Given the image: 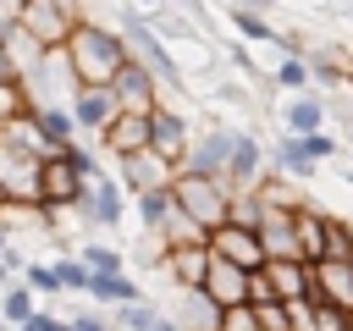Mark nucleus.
<instances>
[{
  "instance_id": "f257e3e1",
  "label": "nucleus",
  "mask_w": 353,
  "mask_h": 331,
  "mask_svg": "<svg viewBox=\"0 0 353 331\" xmlns=\"http://www.w3.org/2000/svg\"><path fill=\"white\" fill-rule=\"evenodd\" d=\"M66 55H72V66H77V88H110L116 72L132 61L127 33L110 28V22H94V17H83V22L72 28Z\"/></svg>"
},
{
  "instance_id": "f03ea898",
  "label": "nucleus",
  "mask_w": 353,
  "mask_h": 331,
  "mask_svg": "<svg viewBox=\"0 0 353 331\" xmlns=\"http://www.w3.org/2000/svg\"><path fill=\"white\" fill-rule=\"evenodd\" d=\"M171 199H176V210H182L193 226H204V232H215V226H226V221H232V188H226L221 177H193V171H176Z\"/></svg>"
},
{
  "instance_id": "7ed1b4c3",
  "label": "nucleus",
  "mask_w": 353,
  "mask_h": 331,
  "mask_svg": "<svg viewBox=\"0 0 353 331\" xmlns=\"http://www.w3.org/2000/svg\"><path fill=\"white\" fill-rule=\"evenodd\" d=\"M232 143H237V121H226V116H210V121L199 127V138H193V149H188L182 171H193V177H221V182H226Z\"/></svg>"
},
{
  "instance_id": "20e7f679",
  "label": "nucleus",
  "mask_w": 353,
  "mask_h": 331,
  "mask_svg": "<svg viewBox=\"0 0 353 331\" xmlns=\"http://www.w3.org/2000/svg\"><path fill=\"white\" fill-rule=\"evenodd\" d=\"M127 210H132V199H127V188L110 177V171H99L94 182H88V193H83V204L72 210L83 226H94V232H116L121 221H127Z\"/></svg>"
},
{
  "instance_id": "39448f33",
  "label": "nucleus",
  "mask_w": 353,
  "mask_h": 331,
  "mask_svg": "<svg viewBox=\"0 0 353 331\" xmlns=\"http://www.w3.org/2000/svg\"><path fill=\"white\" fill-rule=\"evenodd\" d=\"M193 138H199V121H193L188 110H176V105H160V110L149 116V149H154L160 160H171L176 171H182Z\"/></svg>"
},
{
  "instance_id": "423d86ee",
  "label": "nucleus",
  "mask_w": 353,
  "mask_h": 331,
  "mask_svg": "<svg viewBox=\"0 0 353 331\" xmlns=\"http://www.w3.org/2000/svg\"><path fill=\"white\" fill-rule=\"evenodd\" d=\"M325 121H331V99H325L320 88H309V94H287V99L276 105V127H281V132H292V138L331 132Z\"/></svg>"
},
{
  "instance_id": "0eeeda50",
  "label": "nucleus",
  "mask_w": 353,
  "mask_h": 331,
  "mask_svg": "<svg viewBox=\"0 0 353 331\" xmlns=\"http://www.w3.org/2000/svg\"><path fill=\"white\" fill-rule=\"evenodd\" d=\"M265 177H270V149L259 143V132L237 127V143H232V166H226V188H232V193H254Z\"/></svg>"
},
{
  "instance_id": "6e6552de",
  "label": "nucleus",
  "mask_w": 353,
  "mask_h": 331,
  "mask_svg": "<svg viewBox=\"0 0 353 331\" xmlns=\"http://www.w3.org/2000/svg\"><path fill=\"white\" fill-rule=\"evenodd\" d=\"M110 94L121 99V110H138V116H154V110L165 105V88H160V77H154L143 61H127V66L116 72Z\"/></svg>"
},
{
  "instance_id": "1a4fd4ad",
  "label": "nucleus",
  "mask_w": 353,
  "mask_h": 331,
  "mask_svg": "<svg viewBox=\"0 0 353 331\" xmlns=\"http://www.w3.org/2000/svg\"><path fill=\"white\" fill-rule=\"evenodd\" d=\"M72 121H77V132L88 138V143H99L110 127H116V116H121V99L110 94V88H77L72 94Z\"/></svg>"
},
{
  "instance_id": "9d476101",
  "label": "nucleus",
  "mask_w": 353,
  "mask_h": 331,
  "mask_svg": "<svg viewBox=\"0 0 353 331\" xmlns=\"http://www.w3.org/2000/svg\"><path fill=\"white\" fill-rule=\"evenodd\" d=\"M116 182L127 188V199H138V193L171 188V182H176V166L160 160L154 149H138V154H121V160H116Z\"/></svg>"
},
{
  "instance_id": "9b49d317",
  "label": "nucleus",
  "mask_w": 353,
  "mask_h": 331,
  "mask_svg": "<svg viewBox=\"0 0 353 331\" xmlns=\"http://www.w3.org/2000/svg\"><path fill=\"white\" fill-rule=\"evenodd\" d=\"M210 254L215 259H226V265H237V270H265L270 259H265V243H259V232H248V226H215L210 232Z\"/></svg>"
},
{
  "instance_id": "f8f14e48",
  "label": "nucleus",
  "mask_w": 353,
  "mask_h": 331,
  "mask_svg": "<svg viewBox=\"0 0 353 331\" xmlns=\"http://www.w3.org/2000/svg\"><path fill=\"white\" fill-rule=\"evenodd\" d=\"M259 243H265V259H303V248H298V204H292V210L265 204Z\"/></svg>"
},
{
  "instance_id": "ddd939ff",
  "label": "nucleus",
  "mask_w": 353,
  "mask_h": 331,
  "mask_svg": "<svg viewBox=\"0 0 353 331\" xmlns=\"http://www.w3.org/2000/svg\"><path fill=\"white\" fill-rule=\"evenodd\" d=\"M28 121H33V132H39V143H44L50 154H61V149L83 143V132H77V121H72V110H66V105H33V110H28Z\"/></svg>"
},
{
  "instance_id": "4468645a",
  "label": "nucleus",
  "mask_w": 353,
  "mask_h": 331,
  "mask_svg": "<svg viewBox=\"0 0 353 331\" xmlns=\"http://www.w3.org/2000/svg\"><path fill=\"white\" fill-rule=\"evenodd\" d=\"M270 171H281V177H292V182H314V177H320V160H314L309 138L276 132V143H270Z\"/></svg>"
},
{
  "instance_id": "2eb2a0df",
  "label": "nucleus",
  "mask_w": 353,
  "mask_h": 331,
  "mask_svg": "<svg viewBox=\"0 0 353 331\" xmlns=\"http://www.w3.org/2000/svg\"><path fill=\"white\" fill-rule=\"evenodd\" d=\"M210 243H182V248H165V281L176 287V292H188V287H204V276H210Z\"/></svg>"
},
{
  "instance_id": "dca6fc26",
  "label": "nucleus",
  "mask_w": 353,
  "mask_h": 331,
  "mask_svg": "<svg viewBox=\"0 0 353 331\" xmlns=\"http://www.w3.org/2000/svg\"><path fill=\"white\" fill-rule=\"evenodd\" d=\"M265 276L281 303H314V265L309 259H270Z\"/></svg>"
},
{
  "instance_id": "f3484780",
  "label": "nucleus",
  "mask_w": 353,
  "mask_h": 331,
  "mask_svg": "<svg viewBox=\"0 0 353 331\" xmlns=\"http://www.w3.org/2000/svg\"><path fill=\"white\" fill-rule=\"evenodd\" d=\"M221 303L204 292V287H188V292H176L171 298V320L182 325V331H221Z\"/></svg>"
},
{
  "instance_id": "a211bd4d",
  "label": "nucleus",
  "mask_w": 353,
  "mask_h": 331,
  "mask_svg": "<svg viewBox=\"0 0 353 331\" xmlns=\"http://www.w3.org/2000/svg\"><path fill=\"white\" fill-rule=\"evenodd\" d=\"M99 149L110 154V160H121V154H138V149H149V116H138V110H121L116 116V127L99 138Z\"/></svg>"
},
{
  "instance_id": "6ab92c4d",
  "label": "nucleus",
  "mask_w": 353,
  "mask_h": 331,
  "mask_svg": "<svg viewBox=\"0 0 353 331\" xmlns=\"http://www.w3.org/2000/svg\"><path fill=\"white\" fill-rule=\"evenodd\" d=\"M248 276H254V270H237V265H226V259H210L204 292H210L221 309H237V303H248Z\"/></svg>"
},
{
  "instance_id": "aec40b11",
  "label": "nucleus",
  "mask_w": 353,
  "mask_h": 331,
  "mask_svg": "<svg viewBox=\"0 0 353 331\" xmlns=\"http://www.w3.org/2000/svg\"><path fill=\"white\" fill-rule=\"evenodd\" d=\"M314 303L353 309V265H342V259H320V265H314Z\"/></svg>"
},
{
  "instance_id": "412c9836",
  "label": "nucleus",
  "mask_w": 353,
  "mask_h": 331,
  "mask_svg": "<svg viewBox=\"0 0 353 331\" xmlns=\"http://www.w3.org/2000/svg\"><path fill=\"white\" fill-rule=\"evenodd\" d=\"M226 22H232V33H237L243 44H259V50L281 55V39H287V33H276V22H270V17H259V11H243V6H226Z\"/></svg>"
},
{
  "instance_id": "4be33fe9",
  "label": "nucleus",
  "mask_w": 353,
  "mask_h": 331,
  "mask_svg": "<svg viewBox=\"0 0 353 331\" xmlns=\"http://www.w3.org/2000/svg\"><path fill=\"white\" fill-rule=\"evenodd\" d=\"M143 298V287H138V276L127 270V276H94L88 281V303L94 309H127V303H138Z\"/></svg>"
},
{
  "instance_id": "5701e85b",
  "label": "nucleus",
  "mask_w": 353,
  "mask_h": 331,
  "mask_svg": "<svg viewBox=\"0 0 353 331\" xmlns=\"http://www.w3.org/2000/svg\"><path fill=\"white\" fill-rule=\"evenodd\" d=\"M171 215H176V199H171V188H154V193H138V199H132V221L143 226V237H160Z\"/></svg>"
},
{
  "instance_id": "b1692460",
  "label": "nucleus",
  "mask_w": 353,
  "mask_h": 331,
  "mask_svg": "<svg viewBox=\"0 0 353 331\" xmlns=\"http://www.w3.org/2000/svg\"><path fill=\"white\" fill-rule=\"evenodd\" d=\"M325 221H331V210H320V204H298V248H303V259L309 265H320L325 259Z\"/></svg>"
},
{
  "instance_id": "393cba45",
  "label": "nucleus",
  "mask_w": 353,
  "mask_h": 331,
  "mask_svg": "<svg viewBox=\"0 0 353 331\" xmlns=\"http://www.w3.org/2000/svg\"><path fill=\"white\" fill-rule=\"evenodd\" d=\"M39 309H44V298H39V292H33L22 276H17V281L0 292V320H6V331H22V325H28Z\"/></svg>"
},
{
  "instance_id": "a878e982",
  "label": "nucleus",
  "mask_w": 353,
  "mask_h": 331,
  "mask_svg": "<svg viewBox=\"0 0 353 331\" xmlns=\"http://www.w3.org/2000/svg\"><path fill=\"white\" fill-rule=\"evenodd\" d=\"M270 83L281 88V94H309L314 88V72H309V55H276V66H270Z\"/></svg>"
},
{
  "instance_id": "bb28decb",
  "label": "nucleus",
  "mask_w": 353,
  "mask_h": 331,
  "mask_svg": "<svg viewBox=\"0 0 353 331\" xmlns=\"http://www.w3.org/2000/svg\"><path fill=\"white\" fill-rule=\"evenodd\" d=\"M77 259H83L94 276H127V254H121V248H110V243H83V248H77Z\"/></svg>"
},
{
  "instance_id": "cd10ccee",
  "label": "nucleus",
  "mask_w": 353,
  "mask_h": 331,
  "mask_svg": "<svg viewBox=\"0 0 353 331\" xmlns=\"http://www.w3.org/2000/svg\"><path fill=\"white\" fill-rule=\"evenodd\" d=\"M55 276H61V287H66V298H88V281H94V270L77 259V248H66V254H55Z\"/></svg>"
},
{
  "instance_id": "c85d7f7f",
  "label": "nucleus",
  "mask_w": 353,
  "mask_h": 331,
  "mask_svg": "<svg viewBox=\"0 0 353 331\" xmlns=\"http://www.w3.org/2000/svg\"><path fill=\"white\" fill-rule=\"evenodd\" d=\"M22 281L44 298V309L55 303V298H66V287H61V276H55V259H28V270H22Z\"/></svg>"
},
{
  "instance_id": "c756f323",
  "label": "nucleus",
  "mask_w": 353,
  "mask_h": 331,
  "mask_svg": "<svg viewBox=\"0 0 353 331\" xmlns=\"http://www.w3.org/2000/svg\"><path fill=\"white\" fill-rule=\"evenodd\" d=\"M325 259L353 265V221H347V215H331V221H325Z\"/></svg>"
},
{
  "instance_id": "7c9ffc66",
  "label": "nucleus",
  "mask_w": 353,
  "mask_h": 331,
  "mask_svg": "<svg viewBox=\"0 0 353 331\" xmlns=\"http://www.w3.org/2000/svg\"><path fill=\"white\" fill-rule=\"evenodd\" d=\"M259 221H265V199L259 193H232V226L259 232Z\"/></svg>"
},
{
  "instance_id": "2f4dec72",
  "label": "nucleus",
  "mask_w": 353,
  "mask_h": 331,
  "mask_svg": "<svg viewBox=\"0 0 353 331\" xmlns=\"http://www.w3.org/2000/svg\"><path fill=\"white\" fill-rule=\"evenodd\" d=\"M66 320H72V331H116L110 309H94V303H88V309H72Z\"/></svg>"
},
{
  "instance_id": "473e14b6",
  "label": "nucleus",
  "mask_w": 353,
  "mask_h": 331,
  "mask_svg": "<svg viewBox=\"0 0 353 331\" xmlns=\"http://www.w3.org/2000/svg\"><path fill=\"white\" fill-rule=\"evenodd\" d=\"M314 331H353V309H336V303H314Z\"/></svg>"
},
{
  "instance_id": "72a5a7b5",
  "label": "nucleus",
  "mask_w": 353,
  "mask_h": 331,
  "mask_svg": "<svg viewBox=\"0 0 353 331\" xmlns=\"http://www.w3.org/2000/svg\"><path fill=\"white\" fill-rule=\"evenodd\" d=\"M221 331H265V325H259V309L254 303H237V309L221 314Z\"/></svg>"
},
{
  "instance_id": "f704fd0d",
  "label": "nucleus",
  "mask_w": 353,
  "mask_h": 331,
  "mask_svg": "<svg viewBox=\"0 0 353 331\" xmlns=\"http://www.w3.org/2000/svg\"><path fill=\"white\" fill-rule=\"evenodd\" d=\"M248 303H254V309H265V303H281V298H276V287H270V276H265V270H254V276H248Z\"/></svg>"
},
{
  "instance_id": "c9c22d12",
  "label": "nucleus",
  "mask_w": 353,
  "mask_h": 331,
  "mask_svg": "<svg viewBox=\"0 0 353 331\" xmlns=\"http://www.w3.org/2000/svg\"><path fill=\"white\" fill-rule=\"evenodd\" d=\"M309 149H314V160H320V166L342 154V143H336V132H314V138H309Z\"/></svg>"
},
{
  "instance_id": "e433bc0d",
  "label": "nucleus",
  "mask_w": 353,
  "mask_h": 331,
  "mask_svg": "<svg viewBox=\"0 0 353 331\" xmlns=\"http://www.w3.org/2000/svg\"><path fill=\"white\" fill-rule=\"evenodd\" d=\"M22 331H72V320H61L55 309H39V314H33V320H28Z\"/></svg>"
},
{
  "instance_id": "4c0bfd02",
  "label": "nucleus",
  "mask_w": 353,
  "mask_h": 331,
  "mask_svg": "<svg viewBox=\"0 0 353 331\" xmlns=\"http://www.w3.org/2000/svg\"><path fill=\"white\" fill-rule=\"evenodd\" d=\"M0 83H22V77H17V66H11V50H6V39H0Z\"/></svg>"
},
{
  "instance_id": "58836bf2",
  "label": "nucleus",
  "mask_w": 353,
  "mask_h": 331,
  "mask_svg": "<svg viewBox=\"0 0 353 331\" xmlns=\"http://www.w3.org/2000/svg\"><path fill=\"white\" fill-rule=\"evenodd\" d=\"M11 248H17V232H11V226H6V221H0V259H6V254H11Z\"/></svg>"
},
{
  "instance_id": "ea45409f",
  "label": "nucleus",
  "mask_w": 353,
  "mask_h": 331,
  "mask_svg": "<svg viewBox=\"0 0 353 331\" xmlns=\"http://www.w3.org/2000/svg\"><path fill=\"white\" fill-rule=\"evenodd\" d=\"M11 281H17V270H11V265H6V259H0V292H6V287H11Z\"/></svg>"
},
{
  "instance_id": "a19ab883",
  "label": "nucleus",
  "mask_w": 353,
  "mask_h": 331,
  "mask_svg": "<svg viewBox=\"0 0 353 331\" xmlns=\"http://www.w3.org/2000/svg\"><path fill=\"white\" fill-rule=\"evenodd\" d=\"M336 177H342V182L353 188V160H347V166H336Z\"/></svg>"
},
{
  "instance_id": "79ce46f5",
  "label": "nucleus",
  "mask_w": 353,
  "mask_h": 331,
  "mask_svg": "<svg viewBox=\"0 0 353 331\" xmlns=\"http://www.w3.org/2000/svg\"><path fill=\"white\" fill-rule=\"evenodd\" d=\"M132 6H143V11H160V6H171V0H132Z\"/></svg>"
},
{
  "instance_id": "37998d69",
  "label": "nucleus",
  "mask_w": 353,
  "mask_h": 331,
  "mask_svg": "<svg viewBox=\"0 0 353 331\" xmlns=\"http://www.w3.org/2000/svg\"><path fill=\"white\" fill-rule=\"evenodd\" d=\"M6 199H11V193H6V182H0V210H6Z\"/></svg>"
},
{
  "instance_id": "c03bdc74",
  "label": "nucleus",
  "mask_w": 353,
  "mask_h": 331,
  "mask_svg": "<svg viewBox=\"0 0 353 331\" xmlns=\"http://www.w3.org/2000/svg\"><path fill=\"white\" fill-rule=\"evenodd\" d=\"M336 6H342V11H347V17H353V0H336Z\"/></svg>"
},
{
  "instance_id": "a18cd8bd",
  "label": "nucleus",
  "mask_w": 353,
  "mask_h": 331,
  "mask_svg": "<svg viewBox=\"0 0 353 331\" xmlns=\"http://www.w3.org/2000/svg\"><path fill=\"white\" fill-rule=\"evenodd\" d=\"M0 331H6V320H0Z\"/></svg>"
},
{
  "instance_id": "49530a36",
  "label": "nucleus",
  "mask_w": 353,
  "mask_h": 331,
  "mask_svg": "<svg viewBox=\"0 0 353 331\" xmlns=\"http://www.w3.org/2000/svg\"><path fill=\"white\" fill-rule=\"evenodd\" d=\"M116 331H121V325H116Z\"/></svg>"
}]
</instances>
